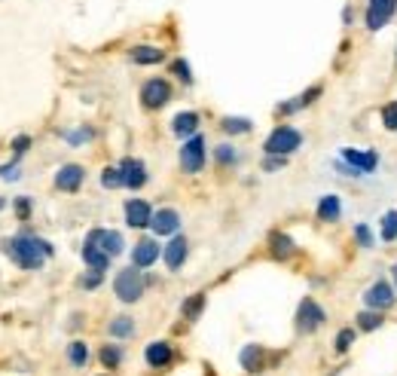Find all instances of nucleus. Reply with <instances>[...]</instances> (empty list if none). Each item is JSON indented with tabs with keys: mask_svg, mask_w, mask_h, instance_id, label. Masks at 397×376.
<instances>
[{
	"mask_svg": "<svg viewBox=\"0 0 397 376\" xmlns=\"http://www.w3.org/2000/svg\"><path fill=\"white\" fill-rule=\"evenodd\" d=\"M3 251H6V257H10L12 264L28 269V273L40 269V266L46 264V257H52V245H49L46 239L31 236V232H19V236L6 239Z\"/></svg>",
	"mask_w": 397,
	"mask_h": 376,
	"instance_id": "obj_1",
	"label": "nucleus"
},
{
	"mask_svg": "<svg viewBox=\"0 0 397 376\" xmlns=\"http://www.w3.org/2000/svg\"><path fill=\"white\" fill-rule=\"evenodd\" d=\"M144 288H147V279H144V273H141V266L119 269L116 279H113V294H116L123 303H134V300H141Z\"/></svg>",
	"mask_w": 397,
	"mask_h": 376,
	"instance_id": "obj_2",
	"label": "nucleus"
},
{
	"mask_svg": "<svg viewBox=\"0 0 397 376\" xmlns=\"http://www.w3.org/2000/svg\"><path fill=\"white\" fill-rule=\"evenodd\" d=\"M300 144H303V135L296 132L294 126H278V129H275V132L266 138L263 150H266L269 156H290Z\"/></svg>",
	"mask_w": 397,
	"mask_h": 376,
	"instance_id": "obj_3",
	"label": "nucleus"
},
{
	"mask_svg": "<svg viewBox=\"0 0 397 376\" xmlns=\"http://www.w3.org/2000/svg\"><path fill=\"white\" fill-rule=\"evenodd\" d=\"M181 168L187 175H198L205 168V138L202 135H193V138L181 147Z\"/></svg>",
	"mask_w": 397,
	"mask_h": 376,
	"instance_id": "obj_4",
	"label": "nucleus"
},
{
	"mask_svg": "<svg viewBox=\"0 0 397 376\" xmlns=\"http://www.w3.org/2000/svg\"><path fill=\"white\" fill-rule=\"evenodd\" d=\"M397 12V0H367V28L370 31H382Z\"/></svg>",
	"mask_w": 397,
	"mask_h": 376,
	"instance_id": "obj_5",
	"label": "nucleus"
},
{
	"mask_svg": "<svg viewBox=\"0 0 397 376\" xmlns=\"http://www.w3.org/2000/svg\"><path fill=\"white\" fill-rule=\"evenodd\" d=\"M324 309L318 306L312 297H306V300L300 303V309H296V330H303V333H315L318 328L324 324Z\"/></svg>",
	"mask_w": 397,
	"mask_h": 376,
	"instance_id": "obj_6",
	"label": "nucleus"
},
{
	"mask_svg": "<svg viewBox=\"0 0 397 376\" xmlns=\"http://www.w3.org/2000/svg\"><path fill=\"white\" fill-rule=\"evenodd\" d=\"M339 159H343L354 175H373L376 168H379V153L376 150H343Z\"/></svg>",
	"mask_w": 397,
	"mask_h": 376,
	"instance_id": "obj_7",
	"label": "nucleus"
},
{
	"mask_svg": "<svg viewBox=\"0 0 397 376\" xmlns=\"http://www.w3.org/2000/svg\"><path fill=\"white\" fill-rule=\"evenodd\" d=\"M141 101H144V108H150V110H156V108H165L168 101H172V86H168L165 80H147L144 83V89H141Z\"/></svg>",
	"mask_w": 397,
	"mask_h": 376,
	"instance_id": "obj_8",
	"label": "nucleus"
},
{
	"mask_svg": "<svg viewBox=\"0 0 397 376\" xmlns=\"http://www.w3.org/2000/svg\"><path fill=\"white\" fill-rule=\"evenodd\" d=\"M364 303H367V306H370V309H388V306H394V288L391 285H388V281H373V285H370V290H367V294H364Z\"/></svg>",
	"mask_w": 397,
	"mask_h": 376,
	"instance_id": "obj_9",
	"label": "nucleus"
},
{
	"mask_svg": "<svg viewBox=\"0 0 397 376\" xmlns=\"http://www.w3.org/2000/svg\"><path fill=\"white\" fill-rule=\"evenodd\" d=\"M86 245H98L104 248V251L110 254V257H116V254H123V236H119L116 230H92L86 236Z\"/></svg>",
	"mask_w": 397,
	"mask_h": 376,
	"instance_id": "obj_10",
	"label": "nucleus"
},
{
	"mask_svg": "<svg viewBox=\"0 0 397 376\" xmlns=\"http://www.w3.org/2000/svg\"><path fill=\"white\" fill-rule=\"evenodd\" d=\"M153 221V208L144 199H129L125 202V224L132 230H141V226H150Z\"/></svg>",
	"mask_w": 397,
	"mask_h": 376,
	"instance_id": "obj_11",
	"label": "nucleus"
},
{
	"mask_svg": "<svg viewBox=\"0 0 397 376\" xmlns=\"http://www.w3.org/2000/svg\"><path fill=\"white\" fill-rule=\"evenodd\" d=\"M150 226H153L156 236H174V232L181 230V215H177L174 208H159L153 215Z\"/></svg>",
	"mask_w": 397,
	"mask_h": 376,
	"instance_id": "obj_12",
	"label": "nucleus"
},
{
	"mask_svg": "<svg viewBox=\"0 0 397 376\" xmlns=\"http://www.w3.org/2000/svg\"><path fill=\"white\" fill-rule=\"evenodd\" d=\"M83 177H86V172H83V166H61L59 168V175H55V187L59 190H65V193H77L80 190V184H83Z\"/></svg>",
	"mask_w": 397,
	"mask_h": 376,
	"instance_id": "obj_13",
	"label": "nucleus"
},
{
	"mask_svg": "<svg viewBox=\"0 0 397 376\" xmlns=\"http://www.w3.org/2000/svg\"><path fill=\"white\" fill-rule=\"evenodd\" d=\"M119 168H123V181H125L129 190H141L147 184V168H144L141 159H123Z\"/></svg>",
	"mask_w": 397,
	"mask_h": 376,
	"instance_id": "obj_14",
	"label": "nucleus"
},
{
	"mask_svg": "<svg viewBox=\"0 0 397 376\" xmlns=\"http://www.w3.org/2000/svg\"><path fill=\"white\" fill-rule=\"evenodd\" d=\"M156 260H159V245H156V239H141L132 251V264L147 269V266H153Z\"/></svg>",
	"mask_w": 397,
	"mask_h": 376,
	"instance_id": "obj_15",
	"label": "nucleus"
},
{
	"mask_svg": "<svg viewBox=\"0 0 397 376\" xmlns=\"http://www.w3.org/2000/svg\"><path fill=\"white\" fill-rule=\"evenodd\" d=\"M187 251H190L187 239H183V236H174L172 242L165 245V264H168V269H181L183 260H187Z\"/></svg>",
	"mask_w": 397,
	"mask_h": 376,
	"instance_id": "obj_16",
	"label": "nucleus"
},
{
	"mask_svg": "<svg viewBox=\"0 0 397 376\" xmlns=\"http://www.w3.org/2000/svg\"><path fill=\"white\" fill-rule=\"evenodd\" d=\"M339 215H343V202H339V196L327 193L321 202H318V221L324 224H336Z\"/></svg>",
	"mask_w": 397,
	"mask_h": 376,
	"instance_id": "obj_17",
	"label": "nucleus"
},
{
	"mask_svg": "<svg viewBox=\"0 0 397 376\" xmlns=\"http://www.w3.org/2000/svg\"><path fill=\"white\" fill-rule=\"evenodd\" d=\"M83 260H86V266L95 269V273H104V269L110 266V254L98 245H83Z\"/></svg>",
	"mask_w": 397,
	"mask_h": 376,
	"instance_id": "obj_18",
	"label": "nucleus"
},
{
	"mask_svg": "<svg viewBox=\"0 0 397 376\" xmlns=\"http://www.w3.org/2000/svg\"><path fill=\"white\" fill-rule=\"evenodd\" d=\"M144 358H147V364H150V367H165L168 361H172V346L162 343V339H156V343L147 346Z\"/></svg>",
	"mask_w": 397,
	"mask_h": 376,
	"instance_id": "obj_19",
	"label": "nucleus"
},
{
	"mask_svg": "<svg viewBox=\"0 0 397 376\" xmlns=\"http://www.w3.org/2000/svg\"><path fill=\"white\" fill-rule=\"evenodd\" d=\"M162 59H165V49H159V46H134L132 49L134 65H159Z\"/></svg>",
	"mask_w": 397,
	"mask_h": 376,
	"instance_id": "obj_20",
	"label": "nucleus"
},
{
	"mask_svg": "<svg viewBox=\"0 0 397 376\" xmlns=\"http://www.w3.org/2000/svg\"><path fill=\"white\" fill-rule=\"evenodd\" d=\"M172 129H174V135H181V138H187V135H196V129H198V113H193V110L177 113L174 123H172Z\"/></svg>",
	"mask_w": 397,
	"mask_h": 376,
	"instance_id": "obj_21",
	"label": "nucleus"
},
{
	"mask_svg": "<svg viewBox=\"0 0 397 376\" xmlns=\"http://www.w3.org/2000/svg\"><path fill=\"white\" fill-rule=\"evenodd\" d=\"M242 367L251 370V373L263 370V349H260V346H245L242 349Z\"/></svg>",
	"mask_w": 397,
	"mask_h": 376,
	"instance_id": "obj_22",
	"label": "nucleus"
},
{
	"mask_svg": "<svg viewBox=\"0 0 397 376\" xmlns=\"http://www.w3.org/2000/svg\"><path fill=\"white\" fill-rule=\"evenodd\" d=\"M294 254V239L285 236V232H275L272 236V257H278V260H285Z\"/></svg>",
	"mask_w": 397,
	"mask_h": 376,
	"instance_id": "obj_23",
	"label": "nucleus"
},
{
	"mask_svg": "<svg viewBox=\"0 0 397 376\" xmlns=\"http://www.w3.org/2000/svg\"><path fill=\"white\" fill-rule=\"evenodd\" d=\"M68 358H70V364H74V367H86V361H89L86 343H83V339H74V343L68 346Z\"/></svg>",
	"mask_w": 397,
	"mask_h": 376,
	"instance_id": "obj_24",
	"label": "nucleus"
},
{
	"mask_svg": "<svg viewBox=\"0 0 397 376\" xmlns=\"http://www.w3.org/2000/svg\"><path fill=\"white\" fill-rule=\"evenodd\" d=\"M379 236H382V242H394V239H397V211H388V215H382Z\"/></svg>",
	"mask_w": 397,
	"mask_h": 376,
	"instance_id": "obj_25",
	"label": "nucleus"
},
{
	"mask_svg": "<svg viewBox=\"0 0 397 376\" xmlns=\"http://www.w3.org/2000/svg\"><path fill=\"white\" fill-rule=\"evenodd\" d=\"M132 333H134V321L129 315H119V318H113V321H110V337L123 339V337H132Z\"/></svg>",
	"mask_w": 397,
	"mask_h": 376,
	"instance_id": "obj_26",
	"label": "nucleus"
},
{
	"mask_svg": "<svg viewBox=\"0 0 397 376\" xmlns=\"http://www.w3.org/2000/svg\"><path fill=\"white\" fill-rule=\"evenodd\" d=\"M101 187H108V190H116V187H125V181H123V168H104L101 172Z\"/></svg>",
	"mask_w": 397,
	"mask_h": 376,
	"instance_id": "obj_27",
	"label": "nucleus"
},
{
	"mask_svg": "<svg viewBox=\"0 0 397 376\" xmlns=\"http://www.w3.org/2000/svg\"><path fill=\"white\" fill-rule=\"evenodd\" d=\"M382 321H385V318H382L379 309H376V312H360V315H358V328L360 330H376V328H382Z\"/></svg>",
	"mask_w": 397,
	"mask_h": 376,
	"instance_id": "obj_28",
	"label": "nucleus"
},
{
	"mask_svg": "<svg viewBox=\"0 0 397 376\" xmlns=\"http://www.w3.org/2000/svg\"><path fill=\"white\" fill-rule=\"evenodd\" d=\"M223 132H230V135L251 132V119H245V117H226L223 119Z\"/></svg>",
	"mask_w": 397,
	"mask_h": 376,
	"instance_id": "obj_29",
	"label": "nucleus"
},
{
	"mask_svg": "<svg viewBox=\"0 0 397 376\" xmlns=\"http://www.w3.org/2000/svg\"><path fill=\"white\" fill-rule=\"evenodd\" d=\"M382 126H385L388 132H397V101H388L385 108H382Z\"/></svg>",
	"mask_w": 397,
	"mask_h": 376,
	"instance_id": "obj_30",
	"label": "nucleus"
},
{
	"mask_svg": "<svg viewBox=\"0 0 397 376\" xmlns=\"http://www.w3.org/2000/svg\"><path fill=\"white\" fill-rule=\"evenodd\" d=\"M202 306H205V294H196V297H190L187 303H183V315L193 321V318H198V312H202Z\"/></svg>",
	"mask_w": 397,
	"mask_h": 376,
	"instance_id": "obj_31",
	"label": "nucleus"
},
{
	"mask_svg": "<svg viewBox=\"0 0 397 376\" xmlns=\"http://www.w3.org/2000/svg\"><path fill=\"white\" fill-rule=\"evenodd\" d=\"M119 361H123V352H119L116 346H104V349H101V364L104 367H119Z\"/></svg>",
	"mask_w": 397,
	"mask_h": 376,
	"instance_id": "obj_32",
	"label": "nucleus"
},
{
	"mask_svg": "<svg viewBox=\"0 0 397 376\" xmlns=\"http://www.w3.org/2000/svg\"><path fill=\"white\" fill-rule=\"evenodd\" d=\"M354 239L360 242V248H373V232H370V226H367V224L354 226Z\"/></svg>",
	"mask_w": 397,
	"mask_h": 376,
	"instance_id": "obj_33",
	"label": "nucleus"
},
{
	"mask_svg": "<svg viewBox=\"0 0 397 376\" xmlns=\"http://www.w3.org/2000/svg\"><path fill=\"white\" fill-rule=\"evenodd\" d=\"M236 159H238V156H236V150H232L230 144H221V147H217V162H221V166H232Z\"/></svg>",
	"mask_w": 397,
	"mask_h": 376,
	"instance_id": "obj_34",
	"label": "nucleus"
},
{
	"mask_svg": "<svg viewBox=\"0 0 397 376\" xmlns=\"http://www.w3.org/2000/svg\"><path fill=\"white\" fill-rule=\"evenodd\" d=\"M352 343H354V330H352V328L339 330V337H336V352H345Z\"/></svg>",
	"mask_w": 397,
	"mask_h": 376,
	"instance_id": "obj_35",
	"label": "nucleus"
},
{
	"mask_svg": "<svg viewBox=\"0 0 397 376\" xmlns=\"http://www.w3.org/2000/svg\"><path fill=\"white\" fill-rule=\"evenodd\" d=\"M172 70H174L177 77H181L183 83H193V74H190V65H187V61H183V59H177L174 65H172Z\"/></svg>",
	"mask_w": 397,
	"mask_h": 376,
	"instance_id": "obj_36",
	"label": "nucleus"
},
{
	"mask_svg": "<svg viewBox=\"0 0 397 376\" xmlns=\"http://www.w3.org/2000/svg\"><path fill=\"white\" fill-rule=\"evenodd\" d=\"M285 162H287V156H269V159L263 162V168L266 172H275V168H281Z\"/></svg>",
	"mask_w": 397,
	"mask_h": 376,
	"instance_id": "obj_37",
	"label": "nucleus"
},
{
	"mask_svg": "<svg viewBox=\"0 0 397 376\" xmlns=\"http://www.w3.org/2000/svg\"><path fill=\"white\" fill-rule=\"evenodd\" d=\"M89 138H92V129H80V132H70L68 135L70 144H83V141H89Z\"/></svg>",
	"mask_w": 397,
	"mask_h": 376,
	"instance_id": "obj_38",
	"label": "nucleus"
},
{
	"mask_svg": "<svg viewBox=\"0 0 397 376\" xmlns=\"http://www.w3.org/2000/svg\"><path fill=\"white\" fill-rule=\"evenodd\" d=\"M101 285V273H95V269H92L89 275H83V288H98Z\"/></svg>",
	"mask_w": 397,
	"mask_h": 376,
	"instance_id": "obj_39",
	"label": "nucleus"
},
{
	"mask_svg": "<svg viewBox=\"0 0 397 376\" xmlns=\"http://www.w3.org/2000/svg\"><path fill=\"white\" fill-rule=\"evenodd\" d=\"M16 211H19V221H28V215H31V202H28V199H19V202H16Z\"/></svg>",
	"mask_w": 397,
	"mask_h": 376,
	"instance_id": "obj_40",
	"label": "nucleus"
},
{
	"mask_svg": "<svg viewBox=\"0 0 397 376\" xmlns=\"http://www.w3.org/2000/svg\"><path fill=\"white\" fill-rule=\"evenodd\" d=\"M28 144H31V138H28V135H19V138L12 141V150H16V153H25Z\"/></svg>",
	"mask_w": 397,
	"mask_h": 376,
	"instance_id": "obj_41",
	"label": "nucleus"
},
{
	"mask_svg": "<svg viewBox=\"0 0 397 376\" xmlns=\"http://www.w3.org/2000/svg\"><path fill=\"white\" fill-rule=\"evenodd\" d=\"M0 177H3V181H16V177H19V168H16V166H3V168H0Z\"/></svg>",
	"mask_w": 397,
	"mask_h": 376,
	"instance_id": "obj_42",
	"label": "nucleus"
},
{
	"mask_svg": "<svg viewBox=\"0 0 397 376\" xmlns=\"http://www.w3.org/2000/svg\"><path fill=\"white\" fill-rule=\"evenodd\" d=\"M394 281H397V264H394Z\"/></svg>",
	"mask_w": 397,
	"mask_h": 376,
	"instance_id": "obj_43",
	"label": "nucleus"
}]
</instances>
